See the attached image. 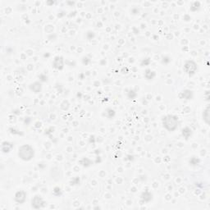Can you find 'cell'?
<instances>
[{
  "mask_svg": "<svg viewBox=\"0 0 210 210\" xmlns=\"http://www.w3.org/2000/svg\"><path fill=\"white\" fill-rule=\"evenodd\" d=\"M18 156L23 161H31L35 156V150L30 144H23L18 149Z\"/></svg>",
  "mask_w": 210,
  "mask_h": 210,
  "instance_id": "2",
  "label": "cell"
},
{
  "mask_svg": "<svg viewBox=\"0 0 210 210\" xmlns=\"http://www.w3.org/2000/svg\"><path fill=\"white\" fill-rule=\"evenodd\" d=\"M181 95H182L183 99H185V100H190L193 99V92L190 90H183L182 93H181Z\"/></svg>",
  "mask_w": 210,
  "mask_h": 210,
  "instance_id": "9",
  "label": "cell"
},
{
  "mask_svg": "<svg viewBox=\"0 0 210 210\" xmlns=\"http://www.w3.org/2000/svg\"><path fill=\"white\" fill-rule=\"evenodd\" d=\"M141 198H142V199L144 200V202H146V203H149V201H151L153 199V195L149 191H144V193L142 194V195H141Z\"/></svg>",
  "mask_w": 210,
  "mask_h": 210,
  "instance_id": "8",
  "label": "cell"
},
{
  "mask_svg": "<svg viewBox=\"0 0 210 210\" xmlns=\"http://www.w3.org/2000/svg\"><path fill=\"white\" fill-rule=\"evenodd\" d=\"M182 136L185 140H188L191 136H192V130L189 127H185L182 130Z\"/></svg>",
  "mask_w": 210,
  "mask_h": 210,
  "instance_id": "10",
  "label": "cell"
},
{
  "mask_svg": "<svg viewBox=\"0 0 210 210\" xmlns=\"http://www.w3.org/2000/svg\"><path fill=\"white\" fill-rule=\"evenodd\" d=\"M44 203L43 199L41 197L39 196V195H36L34 197L32 200H31V206L34 208H43L44 206Z\"/></svg>",
  "mask_w": 210,
  "mask_h": 210,
  "instance_id": "4",
  "label": "cell"
},
{
  "mask_svg": "<svg viewBox=\"0 0 210 210\" xmlns=\"http://www.w3.org/2000/svg\"><path fill=\"white\" fill-rule=\"evenodd\" d=\"M162 122H163V127L169 132H172L177 130L179 127L180 123L178 117L176 115H171V114H168L167 116L163 117Z\"/></svg>",
  "mask_w": 210,
  "mask_h": 210,
  "instance_id": "1",
  "label": "cell"
},
{
  "mask_svg": "<svg viewBox=\"0 0 210 210\" xmlns=\"http://www.w3.org/2000/svg\"><path fill=\"white\" fill-rule=\"evenodd\" d=\"M203 119L207 124L209 123V108H207L203 113Z\"/></svg>",
  "mask_w": 210,
  "mask_h": 210,
  "instance_id": "11",
  "label": "cell"
},
{
  "mask_svg": "<svg viewBox=\"0 0 210 210\" xmlns=\"http://www.w3.org/2000/svg\"><path fill=\"white\" fill-rule=\"evenodd\" d=\"M190 163H191L192 166H196L199 163V158H196L195 157L191 158V159L190 160Z\"/></svg>",
  "mask_w": 210,
  "mask_h": 210,
  "instance_id": "12",
  "label": "cell"
},
{
  "mask_svg": "<svg viewBox=\"0 0 210 210\" xmlns=\"http://www.w3.org/2000/svg\"><path fill=\"white\" fill-rule=\"evenodd\" d=\"M30 89L35 93H39V92L41 91L42 86L39 82H35V83L31 84L30 86Z\"/></svg>",
  "mask_w": 210,
  "mask_h": 210,
  "instance_id": "7",
  "label": "cell"
},
{
  "mask_svg": "<svg viewBox=\"0 0 210 210\" xmlns=\"http://www.w3.org/2000/svg\"><path fill=\"white\" fill-rule=\"evenodd\" d=\"M52 66L57 70H62L63 69L64 66V60L63 57H59L57 56L54 58L53 61H52Z\"/></svg>",
  "mask_w": 210,
  "mask_h": 210,
  "instance_id": "6",
  "label": "cell"
},
{
  "mask_svg": "<svg viewBox=\"0 0 210 210\" xmlns=\"http://www.w3.org/2000/svg\"><path fill=\"white\" fill-rule=\"evenodd\" d=\"M198 70V66L195 62L192 60H188L184 64V71L186 74H188L190 76H192L195 74Z\"/></svg>",
  "mask_w": 210,
  "mask_h": 210,
  "instance_id": "3",
  "label": "cell"
},
{
  "mask_svg": "<svg viewBox=\"0 0 210 210\" xmlns=\"http://www.w3.org/2000/svg\"><path fill=\"white\" fill-rule=\"evenodd\" d=\"M14 199L19 205L24 204L26 199V193L24 191H18L15 194Z\"/></svg>",
  "mask_w": 210,
  "mask_h": 210,
  "instance_id": "5",
  "label": "cell"
}]
</instances>
